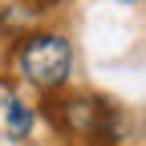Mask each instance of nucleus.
Instances as JSON below:
<instances>
[{
  "mask_svg": "<svg viewBox=\"0 0 146 146\" xmlns=\"http://www.w3.org/2000/svg\"><path fill=\"white\" fill-rule=\"evenodd\" d=\"M12 73L25 85L41 89V94H57V89L69 85V73H73V41L53 29H36V33L16 36Z\"/></svg>",
  "mask_w": 146,
  "mask_h": 146,
  "instance_id": "obj_1",
  "label": "nucleus"
},
{
  "mask_svg": "<svg viewBox=\"0 0 146 146\" xmlns=\"http://www.w3.org/2000/svg\"><path fill=\"white\" fill-rule=\"evenodd\" d=\"M33 122H36L33 110H29L21 98L8 94V98H4V126H8V138H12V142H25V138L33 134Z\"/></svg>",
  "mask_w": 146,
  "mask_h": 146,
  "instance_id": "obj_2",
  "label": "nucleus"
},
{
  "mask_svg": "<svg viewBox=\"0 0 146 146\" xmlns=\"http://www.w3.org/2000/svg\"><path fill=\"white\" fill-rule=\"evenodd\" d=\"M25 4H33V12H53V8H61L65 0H25Z\"/></svg>",
  "mask_w": 146,
  "mask_h": 146,
  "instance_id": "obj_3",
  "label": "nucleus"
}]
</instances>
